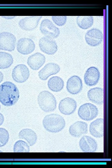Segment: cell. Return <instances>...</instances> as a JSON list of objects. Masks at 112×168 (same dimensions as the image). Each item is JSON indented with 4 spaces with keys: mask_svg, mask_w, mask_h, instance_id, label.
I'll use <instances>...</instances> for the list:
<instances>
[{
    "mask_svg": "<svg viewBox=\"0 0 112 168\" xmlns=\"http://www.w3.org/2000/svg\"><path fill=\"white\" fill-rule=\"evenodd\" d=\"M19 96L18 88L13 83L6 81L0 85V102L3 105H13L17 102Z\"/></svg>",
    "mask_w": 112,
    "mask_h": 168,
    "instance_id": "cell-1",
    "label": "cell"
},
{
    "mask_svg": "<svg viewBox=\"0 0 112 168\" xmlns=\"http://www.w3.org/2000/svg\"><path fill=\"white\" fill-rule=\"evenodd\" d=\"M42 124L47 131L56 133L61 131L64 128L65 122L64 118L60 115L56 114H51L44 117Z\"/></svg>",
    "mask_w": 112,
    "mask_h": 168,
    "instance_id": "cell-2",
    "label": "cell"
},
{
    "mask_svg": "<svg viewBox=\"0 0 112 168\" xmlns=\"http://www.w3.org/2000/svg\"><path fill=\"white\" fill-rule=\"evenodd\" d=\"M37 102L40 108L46 112L53 111L56 108L57 103L55 96L47 91H43L39 93Z\"/></svg>",
    "mask_w": 112,
    "mask_h": 168,
    "instance_id": "cell-3",
    "label": "cell"
},
{
    "mask_svg": "<svg viewBox=\"0 0 112 168\" xmlns=\"http://www.w3.org/2000/svg\"><path fill=\"white\" fill-rule=\"evenodd\" d=\"M98 110L95 105L89 103H85L81 105L78 110V114L82 119L89 121L96 117Z\"/></svg>",
    "mask_w": 112,
    "mask_h": 168,
    "instance_id": "cell-4",
    "label": "cell"
},
{
    "mask_svg": "<svg viewBox=\"0 0 112 168\" xmlns=\"http://www.w3.org/2000/svg\"><path fill=\"white\" fill-rule=\"evenodd\" d=\"M40 30L41 33L46 37L53 39L57 38L60 33L59 29L50 20L47 19L42 21Z\"/></svg>",
    "mask_w": 112,
    "mask_h": 168,
    "instance_id": "cell-5",
    "label": "cell"
},
{
    "mask_svg": "<svg viewBox=\"0 0 112 168\" xmlns=\"http://www.w3.org/2000/svg\"><path fill=\"white\" fill-rule=\"evenodd\" d=\"M16 39L12 33L7 32L0 33V49L11 52L15 48Z\"/></svg>",
    "mask_w": 112,
    "mask_h": 168,
    "instance_id": "cell-6",
    "label": "cell"
},
{
    "mask_svg": "<svg viewBox=\"0 0 112 168\" xmlns=\"http://www.w3.org/2000/svg\"><path fill=\"white\" fill-rule=\"evenodd\" d=\"M30 71L27 67L24 64H19L13 69L12 77L13 80L18 83L26 81L30 76Z\"/></svg>",
    "mask_w": 112,
    "mask_h": 168,
    "instance_id": "cell-7",
    "label": "cell"
},
{
    "mask_svg": "<svg viewBox=\"0 0 112 168\" xmlns=\"http://www.w3.org/2000/svg\"><path fill=\"white\" fill-rule=\"evenodd\" d=\"M39 45L40 50L48 55H53L58 50V45L55 40L46 36L40 39Z\"/></svg>",
    "mask_w": 112,
    "mask_h": 168,
    "instance_id": "cell-8",
    "label": "cell"
},
{
    "mask_svg": "<svg viewBox=\"0 0 112 168\" xmlns=\"http://www.w3.org/2000/svg\"><path fill=\"white\" fill-rule=\"evenodd\" d=\"M103 35L102 31L98 29L93 28L88 30L85 35L87 44L92 46H96L102 42Z\"/></svg>",
    "mask_w": 112,
    "mask_h": 168,
    "instance_id": "cell-9",
    "label": "cell"
},
{
    "mask_svg": "<svg viewBox=\"0 0 112 168\" xmlns=\"http://www.w3.org/2000/svg\"><path fill=\"white\" fill-rule=\"evenodd\" d=\"M77 107L76 101L73 98L67 97L62 99L59 102L58 109L62 114L69 115L75 111Z\"/></svg>",
    "mask_w": 112,
    "mask_h": 168,
    "instance_id": "cell-10",
    "label": "cell"
},
{
    "mask_svg": "<svg viewBox=\"0 0 112 168\" xmlns=\"http://www.w3.org/2000/svg\"><path fill=\"white\" fill-rule=\"evenodd\" d=\"M16 48L17 51L20 54L27 55L31 53L34 50L35 45L31 39L24 37L18 40Z\"/></svg>",
    "mask_w": 112,
    "mask_h": 168,
    "instance_id": "cell-11",
    "label": "cell"
},
{
    "mask_svg": "<svg viewBox=\"0 0 112 168\" xmlns=\"http://www.w3.org/2000/svg\"><path fill=\"white\" fill-rule=\"evenodd\" d=\"M100 76L98 68L94 66L90 67L86 71L84 75V81L89 86L96 85L98 82Z\"/></svg>",
    "mask_w": 112,
    "mask_h": 168,
    "instance_id": "cell-12",
    "label": "cell"
},
{
    "mask_svg": "<svg viewBox=\"0 0 112 168\" xmlns=\"http://www.w3.org/2000/svg\"><path fill=\"white\" fill-rule=\"evenodd\" d=\"M42 17L40 16H31L21 19L18 25L22 30L26 31L32 30L38 26L39 21Z\"/></svg>",
    "mask_w": 112,
    "mask_h": 168,
    "instance_id": "cell-13",
    "label": "cell"
},
{
    "mask_svg": "<svg viewBox=\"0 0 112 168\" xmlns=\"http://www.w3.org/2000/svg\"><path fill=\"white\" fill-rule=\"evenodd\" d=\"M82 82L81 79L78 76L73 75L67 80L66 89L72 95L77 94L82 90Z\"/></svg>",
    "mask_w": 112,
    "mask_h": 168,
    "instance_id": "cell-14",
    "label": "cell"
},
{
    "mask_svg": "<svg viewBox=\"0 0 112 168\" xmlns=\"http://www.w3.org/2000/svg\"><path fill=\"white\" fill-rule=\"evenodd\" d=\"M79 146L81 150L85 152H94L97 149L96 141L91 137L83 136L79 142Z\"/></svg>",
    "mask_w": 112,
    "mask_h": 168,
    "instance_id": "cell-15",
    "label": "cell"
},
{
    "mask_svg": "<svg viewBox=\"0 0 112 168\" xmlns=\"http://www.w3.org/2000/svg\"><path fill=\"white\" fill-rule=\"evenodd\" d=\"M60 70L59 66L57 64L49 63L46 64L38 72V76L41 80H46L50 76L56 74Z\"/></svg>",
    "mask_w": 112,
    "mask_h": 168,
    "instance_id": "cell-16",
    "label": "cell"
},
{
    "mask_svg": "<svg viewBox=\"0 0 112 168\" xmlns=\"http://www.w3.org/2000/svg\"><path fill=\"white\" fill-rule=\"evenodd\" d=\"M45 61V56L39 52L35 53L28 58L27 63L31 69L34 70H39Z\"/></svg>",
    "mask_w": 112,
    "mask_h": 168,
    "instance_id": "cell-17",
    "label": "cell"
},
{
    "mask_svg": "<svg viewBox=\"0 0 112 168\" xmlns=\"http://www.w3.org/2000/svg\"><path fill=\"white\" fill-rule=\"evenodd\" d=\"M87 131V124L82 121L75 122L70 126L69 129L70 135L76 138H79L86 134Z\"/></svg>",
    "mask_w": 112,
    "mask_h": 168,
    "instance_id": "cell-18",
    "label": "cell"
},
{
    "mask_svg": "<svg viewBox=\"0 0 112 168\" xmlns=\"http://www.w3.org/2000/svg\"><path fill=\"white\" fill-rule=\"evenodd\" d=\"M88 99L94 103L101 105L104 102V89L100 87H96L90 89L87 92Z\"/></svg>",
    "mask_w": 112,
    "mask_h": 168,
    "instance_id": "cell-19",
    "label": "cell"
},
{
    "mask_svg": "<svg viewBox=\"0 0 112 168\" xmlns=\"http://www.w3.org/2000/svg\"><path fill=\"white\" fill-rule=\"evenodd\" d=\"M89 132L93 136L101 138L104 135V119L98 118L92 122L89 126Z\"/></svg>",
    "mask_w": 112,
    "mask_h": 168,
    "instance_id": "cell-20",
    "label": "cell"
},
{
    "mask_svg": "<svg viewBox=\"0 0 112 168\" xmlns=\"http://www.w3.org/2000/svg\"><path fill=\"white\" fill-rule=\"evenodd\" d=\"M20 138L26 140L30 146L34 145L37 139L36 133L30 128H24L21 130L18 134Z\"/></svg>",
    "mask_w": 112,
    "mask_h": 168,
    "instance_id": "cell-21",
    "label": "cell"
},
{
    "mask_svg": "<svg viewBox=\"0 0 112 168\" xmlns=\"http://www.w3.org/2000/svg\"><path fill=\"white\" fill-rule=\"evenodd\" d=\"M47 85L51 91L58 92L61 91L64 86L63 79L58 76H53L48 80Z\"/></svg>",
    "mask_w": 112,
    "mask_h": 168,
    "instance_id": "cell-22",
    "label": "cell"
},
{
    "mask_svg": "<svg viewBox=\"0 0 112 168\" xmlns=\"http://www.w3.org/2000/svg\"><path fill=\"white\" fill-rule=\"evenodd\" d=\"M76 22L80 28L87 29L93 25L94 19L92 16H78L77 17Z\"/></svg>",
    "mask_w": 112,
    "mask_h": 168,
    "instance_id": "cell-23",
    "label": "cell"
},
{
    "mask_svg": "<svg viewBox=\"0 0 112 168\" xmlns=\"http://www.w3.org/2000/svg\"><path fill=\"white\" fill-rule=\"evenodd\" d=\"M13 59L9 53L0 52V69H5L10 67L12 64Z\"/></svg>",
    "mask_w": 112,
    "mask_h": 168,
    "instance_id": "cell-24",
    "label": "cell"
},
{
    "mask_svg": "<svg viewBox=\"0 0 112 168\" xmlns=\"http://www.w3.org/2000/svg\"><path fill=\"white\" fill-rule=\"evenodd\" d=\"M30 149L29 145L26 142L19 140L15 143L13 150L15 152H28Z\"/></svg>",
    "mask_w": 112,
    "mask_h": 168,
    "instance_id": "cell-25",
    "label": "cell"
},
{
    "mask_svg": "<svg viewBox=\"0 0 112 168\" xmlns=\"http://www.w3.org/2000/svg\"><path fill=\"white\" fill-rule=\"evenodd\" d=\"M9 138V135L8 131L4 128H0V147L6 145Z\"/></svg>",
    "mask_w": 112,
    "mask_h": 168,
    "instance_id": "cell-26",
    "label": "cell"
},
{
    "mask_svg": "<svg viewBox=\"0 0 112 168\" xmlns=\"http://www.w3.org/2000/svg\"><path fill=\"white\" fill-rule=\"evenodd\" d=\"M52 19L55 24L59 26H62L66 23L67 17L66 16H53Z\"/></svg>",
    "mask_w": 112,
    "mask_h": 168,
    "instance_id": "cell-27",
    "label": "cell"
},
{
    "mask_svg": "<svg viewBox=\"0 0 112 168\" xmlns=\"http://www.w3.org/2000/svg\"><path fill=\"white\" fill-rule=\"evenodd\" d=\"M4 118L3 115L0 113V126L2 125L4 122Z\"/></svg>",
    "mask_w": 112,
    "mask_h": 168,
    "instance_id": "cell-28",
    "label": "cell"
},
{
    "mask_svg": "<svg viewBox=\"0 0 112 168\" xmlns=\"http://www.w3.org/2000/svg\"><path fill=\"white\" fill-rule=\"evenodd\" d=\"M4 76L3 73L0 71V83L3 81Z\"/></svg>",
    "mask_w": 112,
    "mask_h": 168,
    "instance_id": "cell-29",
    "label": "cell"
},
{
    "mask_svg": "<svg viewBox=\"0 0 112 168\" xmlns=\"http://www.w3.org/2000/svg\"><path fill=\"white\" fill-rule=\"evenodd\" d=\"M2 17L7 19H12L14 18L15 16H2Z\"/></svg>",
    "mask_w": 112,
    "mask_h": 168,
    "instance_id": "cell-30",
    "label": "cell"
},
{
    "mask_svg": "<svg viewBox=\"0 0 112 168\" xmlns=\"http://www.w3.org/2000/svg\"><path fill=\"white\" fill-rule=\"evenodd\" d=\"M0 109H1V105H0Z\"/></svg>",
    "mask_w": 112,
    "mask_h": 168,
    "instance_id": "cell-31",
    "label": "cell"
}]
</instances>
